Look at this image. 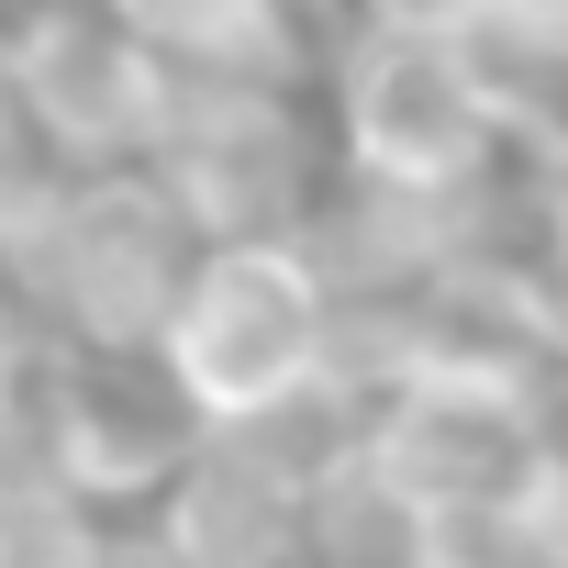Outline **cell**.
<instances>
[{
	"label": "cell",
	"mask_w": 568,
	"mask_h": 568,
	"mask_svg": "<svg viewBox=\"0 0 568 568\" xmlns=\"http://www.w3.org/2000/svg\"><path fill=\"white\" fill-rule=\"evenodd\" d=\"M324 134H335V190L424 201V212H457L524 168V123L479 34H357L346 23L324 68Z\"/></svg>",
	"instance_id": "cell-1"
},
{
	"label": "cell",
	"mask_w": 568,
	"mask_h": 568,
	"mask_svg": "<svg viewBox=\"0 0 568 568\" xmlns=\"http://www.w3.org/2000/svg\"><path fill=\"white\" fill-rule=\"evenodd\" d=\"M335 324H346V302H335L313 234H234V245H201V267L179 278L156 357L212 435H245L335 379Z\"/></svg>",
	"instance_id": "cell-2"
},
{
	"label": "cell",
	"mask_w": 568,
	"mask_h": 568,
	"mask_svg": "<svg viewBox=\"0 0 568 568\" xmlns=\"http://www.w3.org/2000/svg\"><path fill=\"white\" fill-rule=\"evenodd\" d=\"M12 435L45 457V479L79 513H156L212 424L190 413V390L168 379L156 346H57L45 335Z\"/></svg>",
	"instance_id": "cell-3"
},
{
	"label": "cell",
	"mask_w": 568,
	"mask_h": 568,
	"mask_svg": "<svg viewBox=\"0 0 568 568\" xmlns=\"http://www.w3.org/2000/svg\"><path fill=\"white\" fill-rule=\"evenodd\" d=\"M12 123L57 168H156V134L179 112V68L112 12V0H23L0 23Z\"/></svg>",
	"instance_id": "cell-4"
},
{
	"label": "cell",
	"mask_w": 568,
	"mask_h": 568,
	"mask_svg": "<svg viewBox=\"0 0 568 568\" xmlns=\"http://www.w3.org/2000/svg\"><path fill=\"white\" fill-rule=\"evenodd\" d=\"M156 179H168V201L190 212L201 245H234V234H313L324 201H335L324 101L179 79V112H168V134H156Z\"/></svg>",
	"instance_id": "cell-5"
},
{
	"label": "cell",
	"mask_w": 568,
	"mask_h": 568,
	"mask_svg": "<svg viewBox=\"0 0 568 568\" xmlns=\"http://www.w3.org/2000/svg\"><path fill=\"white\" fill-rule=\"evenodd\" d=\"M190 267H201V234L168 201V179L156 168H90V179H68V212H57V245L34 267L23 313L57 346H156Z\"/></svg>",
	"instance_id": "cell-6"
},
{
	"label": "cell",
	"mask_w": 568,
	"mask_h": 568,
	"mask_svg": "<svg viewBox=\"0 0 568 568\" xmlns=\"http://www.w3.org/2000/svg\"><path fill=\"white\" fill-rule=\"evenodd\" d=\"M302 513H313V479H291L245 435H201V457L156 501V535L179 568H302Z\"/></svg>",
	"instance_id": "cell-7"
},
{
	"label": "cell",
	"mask_w": 568,
	"mask_h": 568,
	"mask_svg": "<svg viewBox=\"0 0 568 568\" xmlns=\"http://www.w3.org/2000/svg\"><path fill=\"white\" fill-rule=\"evenodd\" d=\"M302 568H435V513L357 457H335L313 479V513H302Z\"/></svg>",
	"instance_id": "cell-8"
},
{
	"label": "cell",
	"mask_w": 568,
	"mask_h": 568,
	"mask_svg": "<svg viewBox=\"0 0 568 568\" xmlns=\"http://www.w3.org/2000/svg\"><path fill=\"white\" fill-rule=\"evenodd\" d=\"M357 34H479L490 0H335Z\"/></svg>",
	"instance_id": "cell-9"
},
{
	"label": "cell",
	"mask_w": 568,
	"mask_h": 568,
	"mask_svg": "<svg viewBox=\"0 0 568 568\" xmlns=\"http://www.w3.org/2000/svg\"><path fill=\"white\" fill-rule=\"evenodd\" d=\"M68 568H179V557H168L156 513H90V535H79Z\"/></svg>",
	"instance_id": "cell-10"
},
{
	"label": "cell",
	"mask_w": 568,
	"mask_h": 568,
	"mask_svg": "<svg viewBox=\"0 0 568 568\" xmlns=\"http://www.w3.org/2000/svg\"><path fill=\"white\" fill-rule=\"evenodd\" d=\"M34 357H45V324H34L12 291H0V424L23 413V390H34Z\"/></svg>",
	"instance_id": "cell-11"
},
{
	"label": "cell",
	"mask_w": 568,
	"mask_h": 568,
	"mask_svg": "<svg viewBox=\"0 0 568 568\" xmlns=\"http://www.w3.org/2000/svg\"><path fill=\"white\" fill-rule=\"evenodd\" d=\"M23 145V123H12V79H0V156H12Z\"/></svg>",
	"instance_id": "cell-12"
},
{
	"label": "cell",
	"mask_w": 568,
	"mask_h": 568,
	"mask_svg": "<svg viewBox=\"0 0 568 568\" xmlns=\"http://www.w3.org/2000/svg\"><path fill=\"white\" fill-rule=\"evenodd\" d=\"M557 568H568V557H557Z\"/></svg>",
	"instance_id": "cell-13"
}]
</instances>
